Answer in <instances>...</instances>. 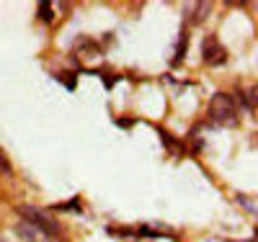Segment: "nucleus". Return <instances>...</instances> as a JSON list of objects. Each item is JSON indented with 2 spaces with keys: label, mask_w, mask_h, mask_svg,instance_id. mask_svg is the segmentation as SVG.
I'll return each mask as SVG.
<instances>
[{
  "label": "nucleus",
  "mask_w": 258,
  "mask_h": 242,
  "mask_svg": "<svg viewBox=\"0 0 258 242\" xmlns=\"http://www.w3.org/2000/svg\"><path fill=\"white\" fill-rule=\"evenodd\" d=\"M209 119L220 126H235L238 124V103L227 93H217L209 103Z\"/></svg>",
  "instance_id": "obj_1"
},
{
  "label": "nucleus",
  "mask_w": 258,
  "mask_h": 242,
  "mask_svg": "<svg viewBox=\"0 0 258 242\" xmlns=\"http://www.w3.org/2000/svg\"><path fill=\"white\" fill-rule=\"evenodd\" d=\"M18 214L24 216V222H29L31 227H36L41 234H47V237H57L59 234V224L54 222L49 214H44V211L36 209V206H18Z\"/></svg>",
  "instance_id": "obj_2"
},
{
  "label": "nucleus",
  "mask_w": 258,
  "mask_h": 242,
  "mask_svg": "<svg viewBox=\"0 0 258 242\" xmlns=\"http://www.w3.org/2000/svg\"><path fill=\"white\" fill-rule=\"evenodd\" d=\"M202 59L207 62V64H222L225 59H227V52H225V47L214 39V36H209V39H204V47H202Z\"/></svg>",
  "instance_id": "obj_3"
},
{
  "label": "nucleus",
  "mask_w": 258,
  "mask_h": 242,
  "mask_svg": "<svg viewBox=\"0 0 258 242\" xmlns=\"http://www.w3.org/2000/svg\"><path fill=\"white\" fill-rule=\"evenodd\" d=\"M16 232L24 237V239H29V242H39V237H41V232H39L36 227H31L29 222H21V224L16 227Z\"/></svg>",
  "instance_id": "obj_4"
},
{
  "label": "nucleus",
  "mask_w": 258,
  "mask_h": 242,
  "mask_svg": "<svg viewBox=\"0 0 258 242\" xmlns=\"http://www.w3.org/2000/svg\"><path fill=\"white\" fill-rule=\"evenodd\" d=\"M209 8H212L209 3H197V6H191L188 11H194V16H191V21H194V24H199V21H204Z\"/></svg>",
  "instance_id": "obj_5"
},
{
  "label": "nucleus",
  "mask_w": 258,
  "mask_h": 242,
  "mask_svg": "<svg viewBox=\"0 0 258 242\" xmlns=\"http://www.w3.org/2000/svg\"><path fill=\"white\" fill-rule=\"evenodd\" d=\"M39 16L44 21H52V6L49 3H39Z\"/></svg>",
  "instance_id": "obj_6"
},
{
  "label": "nucleus",
  "mask_w": 258,
  "mask_h": 242,
  "mask_svg": "<svg viewBox=\"0 0 258 242\" xmlns=\"http://www.w3.org/2000/svg\"><path fill=\"white\" fill-rule=\"evenodd\" d=\"M0 173H11V163H8V157L3 155V149H0Z\"/></svg>",
  "instance_id": "obj_7"
},
{
  "label": "nucleus",
  "mask_w": 258,
  "mask_h": 242,
  "mask_svg": "<svg viewBox=\"0 0 258 242\" xmlns=\"http://www.w3.org/2000/svg\"><path fill=\"white\" fill-rule=\"evenodd\" d=\"M248 106H250L253 111H255V85H253L250 91H248Z\"/></svg>",
  "instance_id": "obj_8"
},
{
  "label": "nucleus",
  "mask_w": 258,
  "mask_h": 242,
  "mask_svg": "<svg viewBox=\"0 0 258 242\" xmlns=\"http://www.w3.org/2000/svg\"><path fill=\"white\" fill-rule=\"evenodd\" d=\"M0 242H3V239H0Z\"/></svg>",
  "instance_id": "obj_9"
}]
</instances>
